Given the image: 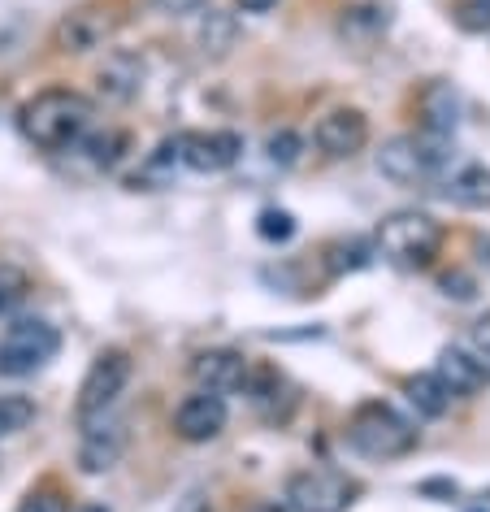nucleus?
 <instances>
[{
	"label": "nucleus",
	"instance_id": "f257e3e1",
	"mask_svg": "<svg viewBox=\"0 0 490 512\" xmlns=\"http://www.w3.org/2000/svg\"><path fill=\"white\" fill-rule=\"evenodd\" d=\"M18 135L40 152H70L96 122V100L74 92V87H44L27 96L14 113Z\"/></svg>",
	"mask_w": 490,
	"mask_h": 512
},
{
	"label": "nucleus",
	"instance_id": "f03ea898",
	"mask_svg": "<svg viewBox=\"0 0 490 512\" xmlns=\"http://www.w3.org/2000/svg\"><path fill=\"white\" fill-rule=\"evenodd\" d=\"M347 447L365 460H378V465H391V460H404L417 452L421 443V430L417 421H408L395 404L386 400H360L347 417V430H343Z\"/></svg>",
	"mask_w": 490,
	"mask_h": 512
},
{
	"label": "nucleus",
	"instance_id": "7ed1b4c3",
	"mask_svg": "<svg viewBox=\"0 0 490 512\" xmlns=\"http://www.w3.org/2000/svg\"><path fill=\"white\" fill-rule=\"evenodd\" d=\"M447 243V230L443 222H434L430 213H417V209H399L391 217H382L378 226V252L386 261L404 265V270H430L438 261Z\"/></svg>",
	"mask_w": 490,
	"mask_h": 512
},
{
	"label": "nucleus",
	"instance_id": "20e7f679",
	"mask_svg": "<svg viewBox=\"0 0 490 512\" xmlns=\"http://www.w3.org/2000/svg\"><path fill=\"white\" fill-rule=\"evenodd\" d=\"M373 161H378V174L386 178V183H395V187H425V183H434V178L447 170L451 152H447V139L425 135V131L421 135L408 131V135H391V139H386Z\"/></svg>",
	"mask_w": 490,
	"mask_h": 512
},
{
	"label": "nucleus",
	"instance_id": "39448f33",
	"mask_svg": "<svg viewBox=\"0 0 490 512\" xmlns=\"http://www.w3.org/2000/svg\"><path fill=\"white\" fill-rule=\"evenodd\" d=\"M61 352V330L48 317H18L0 335V378H31Z\"/></svg>",
	"mask_w": 490,
	"mask_h": 512
},
{
	"label": "nucleus",
	"instance_id": "423d86ee",
	"mask_svg": "<svg viewBox=\"0 0 490 512\" xmlns=\"http://www.w3.org/2000/svg\"><path fill=\"white\" fill-rule=\"evenodd\" d=\"M126 382H131V356H126L122 348H105L92 365H87V374L79 382V400H74L79 426H92V421L109 417L122 400Z\"/></svg>",
	"mask_w": 490,
	"mask_h": 512
},
{
	"label": "nucleus",
	"instance_id": "0eeeda50",
	"mask_svg": "<svg viewBox=\"0 0 490 512\" xmlns=\"http://www.w3.org/2000/svg\"><path fill=\"white\" fill-rule=\"evenodd\" d=\"M360 486L339 469H295L282 486L287 512H347L356 504Z\"/></svg>",
	"mask_w": 490,
	"mask_h": 512
},
{
	"label": "nucleus",
	"instance_id": "6e6552de",
	"mask_svg": "<svg viewBox=\"0 0 490 512\" xmlns=\"http://www.w3.org/2000/svg\"><path fill=\"white\" fill-rule=\"evenodd\" d=\"M165 152L191 174H226L243 157V139L235 131H187L170 139ZM170 157H161V161H170Z\"/></svg>",
	"mask_w": 490,
	"mask_h": 512
},
{
	"label": "nucleus",
	"instance_id": "1a4fd4ad",
	"mask_svg": "<svg viewBox=\"0 0 490 512\" xmlns=\"http://www.w3.org/2000/svg\"><path fill=\"white\" fill-rule=\"evenodd\" d=\"M118 14L105 5H83V9H70L66 18L53 27V48L57 53H70V57H83V53H96L105 48L113 35H118Z\"/></svg>",
	"mask_w": 490,
	"mask_h": 512
},
{
	"label": "nucleus",
	"instance_id": "9d476101",
	"mask_svg": "<svg viewBox=\"0 0 490 512\" xmlns=\"http://www.w3.org/2000/svg\"><path fill=\"white\" fill-rule=\"evenodd\" d=\"M369 118L360 109L352 105H339V109H330V113H321L317 126H313V144L321 157H330V161H347V157H356V152H365L369 148Z\"/></svg>",
	"mask_w": 490,
	"mask_h": 512
},
{
	"label": "nucleus",
	"instance_id": "9b49d317",
	"mask_svg": "<svg viewBox=\"0 0 490 512\" xmlns=\"http://www.w3.org/2000/svg\"><path fill=\"white\" fill-rule=\"evenodd\" d=\"M226 421H230V408H226V395H217V391H200L196 387L191 395H183V404L174 408V434L183 443L222 439Z\"/></svg>",
	"mask_w": 490,
	"mask_h": 512
},
{
	"label": "nucleus",
	"instance_id": "f8f14e48",
	"mask_svg": "<svg viewBox=\"0 0 490 512\" xmlns=\"http://www.w3.org/2000/svg\"><path fill=\"white\" fill-rule=\"evenodd\" d=\"M252 361L235 348H209L191 361V378H196L200 391H217V395H235L248 382Z\"/></svg>",
	"mask_w": 490,
	"mask_h": 512
},
{
	"label": "nucleus",
	"instance_id": "ddd939ff",
	"mask_svg": "<svg viewBox=\"0 0 490 512\" xmlns=\"http://www.w3.org/2000/svg\"><path fill=\"white\" fill-rule=\"evenodd\" d=\"M83 439H79V469L83 473H109L113 465L122 460L126 452V426L118 417H100L92 426H79Z\"/></svg>",
	"mask_w": 490,
	"mask_h": 512
},
{
	"label": "nucleus",
	"instance_id": "4468645a",
	"mask_svg": "<svg viewBox=\"0 0 490 512\" xmlns=\"http://www.w3.org/2000/svg\"><path fill=\"white\" fill-rule=\"evenodd\" d=\"M243 395H248V404H252L265 421H287V413L295 408L291 382L282 378L274 365H252V369H248V382H243Z\"/></svg>",
	"mask_w": 490,
	"mask_h": 512
},
{
	"label": "nucleus",
	"instance_id": "2eb2a0df",
	"mask_svg": "<svg viewBox=\"0 0 490 512\" xmlns=\"http://www.w3.org/2000/svg\"><path fill=\"white\" fill-rule=\"evenodd\" d=\"M434 378L443 382L456 400H464V395H477L490 382L486 365L477 361L473 348H443V352H438V361H434Z\"/></svg>",
	"mask_w": 490,
	"mask_h": 512
},
{
	"label": "nucleus",
	"instance_id": "dca6fc26",
	"mask_svg": "<svg viewBox=\"0 0 490 512\" xmlns=\"http://www.w3.org/2000/svg\"><path fill=\"white\" fill-rule=\"evenodd\" d=\"M96 83H100V96H105V100H113V105H126V100H135L139 87H144V61H139L135 53H122V48H118V53L105 57Z\"/></svg>",
	"mask_w": 490,
	"mask_h": 512
},
{
	"label": "nucleus",
	"instance_id": "f3484780",
	"mask_svg": "<svg viewBox=\"0 0 490 512\" xmlns=\"http://www.w3.org/2000/svg\"><path fill=\"white\" fill-rule=\"evenodd\" d=\"M391 22H395V14H391V5H386V0H360V5L343 9L339 31L352 44H373V40H382V35L391 31Z\"/></svg>",
	"mask_w": 490,
	"mask_h": 512
},
{
	"label": "nucleus",
	"instance_id": "a211bd4d",
	"mask_svg": "<svg viewBox=\"0 0 490 512\" xmlns=\"http://www.w3.org/2000/svg\"><path fill=\"white\" fill-rule=\"evenodd\" d=\"M443 196L456 204V209L486 213L490 209V170L486 165H460V170L443 183Z\"/></svg>",
	"mask_w": 490,
	"mask_h": 512
},
{
	"label": "nucleus",
	"instance_id": "6ab92c4d",
	"mask_svg": "<svg viewBox=\"0 0 490 512\" xmlns=\"http://www.w3.org/2000/svg\"><path fill=\"white\" fill-rule=\"evenodd\" d=\"M421 118H425V135H438V139H451L460 122V100L447 83H430L421 92Z\"/></svg>",
	"mask_w": 490,
	"mask_h": 512
},
{
	"label": "nucleus",
	"instance_id": "aec40b11",
	"mask_svg": "<svg viewBox=\"0 0 490 512\" xmlns=\"http://www.w3.org/2000/svg\"><path fill=\"white\" fill-rule=\"evenodd\" d=\"M404 395H408V404L417 408V417H425V421H438L451 408V400H456V395H451L443 382L434 378V369L404 378Z\"/></svg>",
	"mask_w": 490,
	"mask_h": 512
},
{
	"label": "nucleus",
	"instance_id": "412c9836",
	"mask_svg": "<svg viewBox=\"0 0 490 512\" xmlns=\"http://www.w3.org/2000/svg\"><path fill=\"white\" fill-rule=\"evenodd\" d=\"M35 413H40V408H35L31 395H22V391H5V395H0V443L27 430L35 421Z\"/></svg>",
	"mask_w": 490,
	"mask_h": 512
},
{
	"label": "nucleus",
	"instance_id": "4be33fe9",
	"mask_svg": "<svg viewBox=\"0 0 490 512\" xmlns=\"http://www.w3.org/2000/svg\"><path fill=\"white\" fill-rule=\"evenodd\" d=\"M79 152H87V161L100 165V170H113L122 157H126V135L122 131H87L79 139Z\"/></svg>",
	"mask_w": 490,
	"mask_h": 512
},
{
	"label": "nucleus",
	"instance_id": "5701e85b",
	"mask_svg": "<svg viewBox=\"0 0 490 512\" xmlns=\"http://www.w3.org/2000/svg\"><path fill=\"white\" fill-rule=\"evenodd\" d=\"M27 291H31V278L14 270V265H5V270H0V317L14 313L18 304L27 300Z\"/></svg>",
	"mask_w": 490,
	"mask_h": 512
},
{
	"label": "nucleus",
	"instance_id": "b1692460",
	"mask_svg": "<svg viewBox=\"0 0 490 512\" xmlns=\"http://www.w3.org/2000/svg\"><path fill=\"white\" fill-rule=\"evenodd\" d=\"M456 27L469 31V35H490V0H460Z\"/></svg>",
	"mask_w": 490,
	"mask_h": 512
},
{
	"label": "nucleus",
	"instance_id": "393cba45",
	"mask_svg": "<svg viewBox=\"0 0 490 512\" xmlns=\"http://www.w3.org/2000/svg\"><path fill=\"white\" fill-rule=\"evenodd\" d=\"M256 230H261V239H269V243H287L295 235V217L287 209H265L256 217Z\"/></svg>",
	"mask_w": 490,
	"mask_h": 512
},
{
	"label": "nucleus",
	"instance_id": "a878e982",
	"mask_svg": "<svg viewBox=\"0 0 490 512\" xmlns=\"http://www.w3.org/2000/svg\"><path fill=\"white\" fill-rule=\"evenodd\" d=\"M300 148H304V139L295 131H274L265 139V152H269V161L274 165H295L300 161Z\"/></svg>",
	"mask_w": 490,
	"mask_h": 512
},
{
	"label": "nucleus",
	"instance_id": "bb28decb",
	"mask_svg": "<svg viewBox=\"0 0 490 512\" xmlns=\"http://www.w3.org/2000/svg\"><path fill=\"white\" fill-rule=\"evenodd\" d=\"M18 512H70V504H66V495H61L57 486H35V491L22 495Z\"/></svg>",
	"mask_w": 490,
	"mask_h": 512
},
{
	"label": "nucleus",
	"instance_id": "cd10ccee",
	"mask_svg": "<svg viewBox=\"0 0 490 512\" xmlns=\"http://www.w3.org/2000/svg\"><path fill=\"white\" fill-rule=\"evenodd\" d=\"M473 352H477V361H482L486 374H490V313L473 326Z\"/></svg>",
	"mask_w": 490,
	"mask_h": 512
},
{
	"label": "nucleus",
	"instance_id": "c85d7f7f",
	"mask_svg": "<svg viewBox=\"0 0 490 512\" xmlns=\"http://www.w3.org/2000/svg\"><path fill=\"white\" fill-rule=\"evenodd\" d=\"M443 296L473 300V278H464V274H443Z\"/></svg>",
	"mask_w": 490,
	"mask_h": 512
},
{
	"label": "nucleus",
	"instance_id": "c756f323",
	"mask_svg": "<svg viewBox=\"0 0 490 512\" xmlns=\"http://www.w3.org/2000/svg\"><path fill=\"white\" fill-rule=\"evenodd\" d=\"M235 5H239V14H269L278 0H235Z\"/></svg>",
	"mask_w": 490,
	"mask_h": 512
},
{
	"label": "nucleus",
	"instance_id": "7c9ffc66",
	"mask_svg": "<svg viewBox=\"0 0 490 512\" xmlns=\"http://www.w3.org/2000/svg\"><path fill=\"white\" fill-rule=\"evenodd\" d=\"M248 512H287V508H282V504H274V499H261V504H252Z\"/></svg>",
	"mask_w": 490,
	"mask_h": 512
},
{
	"label": "nucleus",
	"instance_id": "2f4dec72",
	"mask_svg": "<svg viewBox=\"0 0 490 512\" xmlns=\"http://www.w3.org/2000/svg\"><path fill=\"white\" fill-rule=\"evenodd\" d=\"M74 512H109V508H105V504H79Z\"/></svg>",
	"mask_w": 490,
	"mask_h": 512
}]
</instances>
